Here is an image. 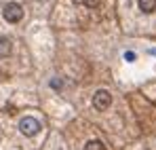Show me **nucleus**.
I'll return each mask as SVG.
<instances>
[{
	"instance_id": "obj_1",
	"label": "nucleus",
	"mask_w": 156,
	"mask_h": 150,
	"mask_svg": "<svg viewBox=\"0 0 156 150\" xmlns=\"http://www.w3.org/2000/svg\"><path fill=\"white\" fill-rule=\"evenodd\" d=\"M2 17L9 21V24H17L21 17H23V9L17 4V2H9L2 11Z\"/></svg>"
},
{
	"instance_id": "obj_2",
	"label": "nucleus",
	"mask_w": 156,
	"mask_h": 150,
	"mask_svg": "<svg viewBox=\"0 0 156 150\" xmlns=\"http://www.w3.org/2000/svg\"><path fill=\"white\" fill-rule=\"evenodd\" d=\"M19 131H21L26 137H32V135H36V133L40 131V123H38L36 119H32V116H26V119H21V123H19Z\"/></svg>"
},
{
	"instance_id": "obj_3",
	"label": "nucleus",
	"mask_w": 156,
	"mask_h": 150,
	"mask_svg": "<svg viewBox=\"0 0 156 150\" xmlns=\"http://www.w3.org/2000/svg\"><path fill=\"white\" fill-rule=\"evenodd\" d=\"M110 104H112V95H110L105 89H99V91L93 95V106H95L97 110H105V108H110Z\"/></svg>"
},
{
	"instance_id": "obj_4",
	"label": "nucleus",
	"mask_w": 156,
	"mask_h": 150,
	"mask_svg": "<svg viewBox=\"0 0 156 150\" xmlns=\"http://www.w3.org/2000/svg\"><path fill=\"white\" fill-rule=\"evenodd\" d=\"M11 51H13V45H11V40L9 38H0V57H6V55H11Z\"/></svg>"
},
{
	"instance_id": "obj_5",
	"label": "nucleus",
	"mask_w": 156,
	"mask_h": 150,
	"mask_svg": "<svg viewBox=\"0 0 156 150\" xmlns=\"http://www.w3.org/2000/svg\"><path fill=\"white\" fill-rule=\"evenodd\" d=\"M137 4H139V9H141L144 13L156 11V0H137Z\"/></svg>"
},
{
	"instance_id": "obj_6",
	"label": "nucleus",
	"mask_w": 156,
	"mask_h": 150,
	"mask_svg": "<svg viewBox=\"0 0 156 150\" xmlns=\"http://www.w3.org/2000/svg\"><path fill=\"white\" fill-rule=\"evenodd\" d=\"M84 150H105V146L99 142V140H91V142H87Z\"/></svg>"
},
{
	"instance_id": "obj_7",
	"label": "nucleus",
	"mask_w": 156,
	"mask_h": 150,
	"mask_svg": "<svg viewBox=\"0 0 156 150\" xmlns=\"http://www.w3.org/2000/svg\"><path fill=\"white\" fill-rule=\"evenodd\" d=\"M78 4H84V6H89V9H95V6H99V2L101 0H76Z\"/></svg>"
},
{
	"instance_id": "obj_8",
	"label": "nucleus",
	"mask_w": 156,
	"mask_h": 150,
	"mask_svg": "<svg viewBox=\"0 0 156 150\" xmlns=\"http://www.w3.org/2000/svg\"><path fill=\"white\" fill-rule=\"evenodd\" d=\"M125 59H127V61H133V59H135V53H133V51H127V53H125Z\"/></svg>"
},
{
	"instance_id": "obj_9",
	"label": "nucleus",
	"mask_w": 156,
	"mask_h": 150,
	"mask_svg": "<svg viewBox=\"0 0 156 150\" xmlns=\"http://www.w3.org/2000/svg\"><path fill=\"white\" fill-rule=\"evenodd\" d=\"M150 53H152V55H156V49H150Z\"/></svg>"
}]
</instances>
